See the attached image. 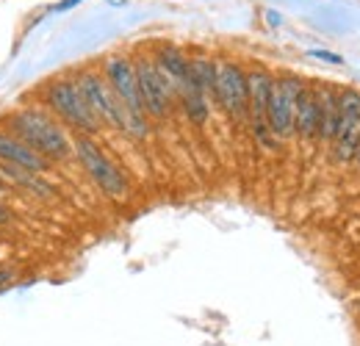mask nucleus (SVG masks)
<instances>
[{
    "label": "nucleus",
    "instance_id": "39448f33",
    "mask_svg": "<svg viewBox=\"0 0 360 346\" xmlns=\"http://www.w3.org/2000/svg\"><path fill=\"white\" fill-rule=\"evenodd\" d=\"M136 81H139V97L144 105V114L153 120H167L175 108V91L164 81V75L158 72L155 61L150 56H139L134 58Z\"/></svg>",
    "mask_w": 360,
    "mask_h": 346
},
{
    "label": "nucleus",
    "instance_id": "6e6552de",
    "mask_svg": "<svg viewBox=\"0 0 360 346\" xmlns=\"http://www.w3.org/2000/svg\"><path fill=\"white\" fill-rule=\"evenodd\" d=\"M271 81H274V75L266 67L247 70V120H250V128L264 147L274 150L277 139L271 136L269 125H266V103H269Z\"/></svg>",
    "mask_w": 360,
    "mask_h": 346
},
{
    "label": "nucleus",
    "instance_id": "aec40b11",
    "mask_svg": "<svg viewBox=\"0 0 360 346\" xmlns=\"http://www.w3.org/2000/svg\"><path fill=\"white\" fill-rule=\"evenodd\" d=\"M6 194H8V188H6V186H3V180H0V203H3V197H6Z\"/></svg>",
    "mask_w": 360,
    "mask_h": 346
},
{
    "label": "nucleus",
    "instance_id": "dca6fc26",
    "mask_svg": "<svg viewBox=\"0 0 360 346\" xmlns=\"http://www.w3.org/2000/svg\"><path fill=\"white\" fill-rule=\"evenodd\" d=\"M208 100H211V97H208L205 91H200L194 84L178 94L180 108L186 111V117H188L194 125H205V122H208V117H211V103H208Z\"/></svg>",
    "mask_w": 360,
    "mask_h": 346
},
{
    "label": "nucleus",
    "instance_id": "20e7f679",
    "mask_svg": "<svg viewBox=\"0 0 360 346\" xmlns=\"http://www.w3.org/2000/svg\"><path fill=\"white\" fill-rule=\"evenodd\" d=\"M45 105L47 111H53L58 117L61 125L72 128L75 133H84V136H94L97 130L103 128L100 120L94 117V111L89 108L84 91L78 86V81H70V78H61V81H53L45 89Z\"/></svg>",
    "mask_w": 360,
    "mask_h": 346
},
{
    "label": "nucleus",
    "instance_id": "9d476101",
    "mask_svg": "<svg viewBox=\"0 0 360 346\" xmlns=\"http://www.w3.org/2000/svg\"><path fill=\"white\" fill-rule=\"evenodd\" d=\"M103 78L108 81L111 91L117 94V100L134 114V117H147L141 97H139V81H136L134 58L128 56H108L103 64Z\"/></svg>",
    "mask_w": 360,
    "mask_h": 346
},
{
    "label": "nucleus",
    "instance_id": "f8f14e48",
    "mask_svg": "<svg viewBox=\"0 0 360 346\" xmlns=\"http://www.w3.org/2000/svg\"><path fill=\"white\" fill-rule=\"evenodd\" d=\"M0 180H3L6 188L11 186V188H17V191H22V194H28L34 200H42V203L56 197V188L47 183L45 174L22 169L17 164H0Z\"/></svg>",
    "mask_w": 360,
    "mask_h": 346
},
{
    "label": "nucleus",
    "instance_id": "423d86ee",
    "mask_svg": "<svg viewBox=\"0 0 360 346\" xmlns=\"http://www.w3.org/2000/svg\"><path fill=\"white\" fill-rule=\"evenodd\" d=\"M302 89L305 84L294 75H283V78L271 81L269 103H266V125L277 141L294 136V111H297V97Z\"/></svg>",
    "mask_w": 360,
    "mask_h": 346
},
{
    "label": "nucleus",
    "instance_id": "9b49d317",
    "mask_svg": "<svg viewBox=\"0 0 360 346\" xmlns=\"http://www.w3.org/2000/svg\"><path fill=\"white\" fill-rule=\"evenodd\" d=\"M153 61H155L158 72L164 75V81L172 86L175 100H178L180 91H186V89L191 86V78H188V56L180 47H175V44H161L155 50Z\"/></svg>",
    "mask_w": 360,
    "mask_h": 346
},
{
    "label": "nucleus",
    "instance_id": "7ed1b4c3",
    "mask_svg": "<svg viewBox=\"0 0 360 346\" xmlns=\"http://www.w3.org/2000/svg\"><path fill=\"white\" fill-rule=\"evenodd\" d=\"M72 153L75 158L81 161L84 172L91 177V183L111 200H125L131 194V183L125 172L105 155V150L91 139V136H84V133H75L72 139Z\"/></svg>",
    "mask_w": 360,
    "mask_h": 346
},
{
    "label": "nucleus",
    "instance_id": "f3484780",
    "mask_svg": "<svg viewBox=\"0 0 360 346\" xmlns=\"http://www.w3.org/2000/svg\"><path fill=\"white\" fill-rule=\"evenodd\" d=\"M188 78L191 84L205 91L208 97H214V84H217V58L208 56H191L188 58Z\"/></svg>",
    "mask_w": 360,
    "mask_h": 346
},
{
    "label": "nucleus",
    "instance_id": "4468645a",
    "mask_svg": "<svg viewBox=\"0 0 360 346\" xmlns=\"http://www.w3.org/2000/svg\"><path fill=\"white\" fill-rule=\"evenodd\" d=\"M316 91V105H319V133L316 139L321 144H333L335 130H338V89L319 84L314 86Z\"/></svg>",
    "mask_w": 360,
    "mask_h": 346
},
{
    "label": "nucleus",
    "instance_id": "ddd939ff",
    "mask_svg": "<svg viewBox=\"0 0 360 346\" xmlns=\"http://www.w3.org/2000/svg\"><path fill=\"white\" fill-rule=\"evenodd\" d=\"M0 164H17L22 169H31L37 174H45L50 169V161L34 153L25 141H20L14 133L0 130Z\"/></svg>",
    "mask_w": 360,
    "mask_h": 346
},
{
    "label": "nucleus",
    "instance_id": "6ab92c4d",
    "mask_svg": "<svg viewBox=\"0 0 360 346\" xmlns=\"http://www.w3.org/2000/svg\"><path fill=\"white\" fill-rule=\"evenodd\" d=\"M11 283H14V269L0 266V291H3L6 286H11Z\"/></svg>",
    "mask_w": 360,
    "mask_h": 346
},
{
    "label": "nucleus",
    "instance_id": "1a4fd4ad",
    "mask_svg": "<svg viewBox=\"0 0 360 346\" xmlns=\"http://www.w3.org/2000/svg\"><path fill=\"white\" fill-rule=\"evenodd\" d=\"M360 141V91L341 89L338 91V130L333 139V155L341 164H349L358 153Z\"/></svg>",
    "mask_w": 360,
    "mask_h": 346
},
{
    "label": "nucleus",
    "instance_id": "f257e3e1",
    "mask_svg": "<svg viewBox=\"0 0 360 346\" xmlns=\"http://www.w3.org/2000/svg\"><path fill=\"white\" fill-rule=\"evenodd\" d=\"M6 122H8V133H14L20 141H25L34 153H39L50 164L64 161L72 153V136L45 108L22 105L14 114H8Z\"/></svg>",
    "mask_w": 360,
    "mask_h": 346
},
{
    "label": "nucleus",
    "instance_id": "f03ea898",
    "mask_svg": "<svg viewBox=\"0 0 360 346\" xmlns=\"http://www.w3.org/2000/svg\"><path fill=\"white\" fill-rule=\"evenodd\" d=\"M78 86L84 91L89 108L94 111V117L100 120V125H108V128L120 130L131 139H147L150 136V125H147V117H134L120 100L117 94L111 91L108 81L100 75V72H91L84 70L78 75Z\"/></svg>",
    "mask_w": 360,
    "mask_h": 346
},
{
    "label": "nucleus",
    "instance_id": "2eb2a0df",
    "mask_svg": "<svg viewBox=\"0 0 360 346\" xmlns=\"http://www.w3.org/2000/svg\"><path fill=\"white\" fill-rule=\"evenodd\" d=\"M319 133V105H316L314 86H305L297 97V111H294V136L302 141H314Z\"/></svg>",
    "mask_w": 360,
    "mask_h": 346
},
{
    "label": "nucleus",
    "instance_id": "a211bd4d",
    "mask_svg": "<svg viewBox=\"0 0 360 346\" xmlns=\"http://www.w3.org/2000/svg\"><path fill=\"white\" fill-rule=\"evenodd\" d=\"M311 56H314V58H321V61H330V64H344V58H341V56L327 53V50H314Z\"/></svg>",
    "mask_w": 360,
    "mask_h": 346
},
{
    "label": "nucleus",
    "instance_id": "412c9836",
    "mask_svg": "<svg viewBox=\"0 0 360 346\" xmlns=\"http://www.w3.org/2000/svg\"><path fill=\"white\" fill-rule=\"evenodd\" d=\"M355 161H358V167H360V141H358V153H355Z\"/></svg>",
    "mask_w": 360,
    "mask_h": 346
},
{
    "label": "nucleus",
    "instance_id": "4be33fe9",
    "mask_svg": "<svg viewBox=\"0 0 360 346\" xmlns=\"http://www.w3.org/2000/svg\"><path fill=\"white\" fill-rule=\"evenodd\" d=\"M72 3H78V0H67V3H64V8H67V6H72Z\"/></svg>",
    "mask_w": 360,
    "mask_h": 346
},
{
    "label": "nucleus",
    "instance_id": "0eeeda50",
    "mask_svg": "<svg viewBox=\"0 0 360 346\" xmlns=\"http://www.w3.org/2000/svg\"><path fill=\"white\" fill-rule=\"evenodd\" d=\"M214 100L233 122L247 120V70L230 58H217Z\"/></svg>",
    "mask_w": 360,
    "mask_h": 346
}]
</instances>
